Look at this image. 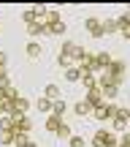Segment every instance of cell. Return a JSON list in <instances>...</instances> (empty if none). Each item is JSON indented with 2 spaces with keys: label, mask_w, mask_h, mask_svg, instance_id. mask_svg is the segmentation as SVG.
Returning a JSON list of instances; mask_svg holds the SVG:
<instances>
[{
  "label": "cell",
  "mask_w": 130,
  "mask_h": 147,
  "mask_svg": "<svg viewBox=\"0 0 130 147\" xmlns=\"http://www.w3.org/2000/svg\"><path fill=\"white\" fill-rule=\"evenodd\" d=\"M73 57H76V60H84V49H81V47H76V44H65L63 52H60V63L68 65Z\"/></svg>",
  "instance_id": "cell-1"
},
{
  "label": "cell",
  "mask_w": 130,
  "mask_h": 147,
  "mask_svg": "<svg viewBox=\"0 0 130 147\" xmlns=\"http://www.w3.org/2000/svg\"><path fill=\"white\" fill-rule=\"evenodd\" d=\"M46 128H49L52 134H60V136H68V134H71V128H68V125H63V120H60L57 115H52V117H49Z\"/></svg>",
  "instance_id": "cell-2"
},
{
  "label": "cell",
  "mask_w": 130,
  "mask_h": 147,
  "mask_svg": "<svg viewBox=\"0 0 130 147\" xmlns=\"http://www.w3.org/2000/svg\"><path fill=\"white\" fill-rule=\"evenodd\" d=\"M46 30H52V33H65V25H63V19H60V14H46Z\"/></svg>",
  "instance_id": "cell-3"
},
{
  "label": "cell",
  "mask_w": 130,
  "mask_h": 147,
  "mask_svg": "<svg viewBox=\"0 0 130 147\" xmlns=\"http://www.w3.org/2000/svg\"><path fill=\"white\" fill-rule=\"evenodd\" d=\"M25 109H27V101H25V98H19V95H14V98L8 101V115L19 117V115H25Z\"/></svg>",
  "instance_id": "cell-4"
},
{
  "label": "cell",
  "mask_w": 130,
  "mask_h": 147,
  "mask_svg": "<svg viewBox=\"0 0 130 147\" xmlns=\"http://www.w3.org/2000/svg\"><path fill=\"white\" fill-rule=\"evenodd\" d=\"M92 144H95V147H117L114 136H111V134H106V131H98V134H95Z\"/></svg>",
  "instance_id": "cell-5"
},
{
  "label": "cell",
  "mask_w": 130,
  "mask_h": 147,
  "mask_svg": "<svg viewBox=\"0 0 130 147\" xmlns=\"http://www.w3.org/2000/svg\"><path fill=\"white\" fill-rule=\"evenodd\" d=\"M92 115L98 117V120H106V117H114L117 109H114L111 104H100V106H92Z\"/></svg>",
  "instance_id": "cell-6"
},
{
  "label": "cell",
  "mask_w": 130,
  "mask_h": 147,
  "mask_svg": "<svg viewBox=\"0 0 130 147\" xmlns=\"http://www.w3.org/2000/svg\"><path fill=\"white\" fill-rule=\"evenodd\" d=\"M38 16H43V8H27V11H25V16H22V19H25L27 25L33 27V25H35V19H38Z\"/></svg>",
  "instance_id": "cell-7"
},
{
  "label": "cell",
  "mask_w": 130,
  "mask_h": 147,
  "mask_svg": "<svg viewBox=\"0 0 130 147\" xmlns=\"http://www.w3.org/2000/svg\"><path fill=\"white\" fill-rule=\"evenodd\" d=\"M114 123H117V128H127L130 115H127V112H117V115H114Z\"/></svg>",
  "instance_id": "cell-8"
},
{
  "label": "cell",
  "mask_w": 130,
  "mask_h": 147,
  "mask_svg": "<svg viewBox=\"0 0 130 147\" xmlns=\"http://www.w3.org/2000/svg\"><path fill=\"white\" fill-rule=\"evenodd\" d=\"M87 30L92 33V36H103V27L98 25V19H87Z\"/></svg>",
  "instance_id": "cell-9"
},
{
  "label": "cell",
  "mask_w": 130,
  "mask_h": 147,
  "mask_svg": "<svg viewBox=\"0 0 130 147\" xmlns=\"http://www.w3.org/2000/svg\"><path fill=\"white\" fill-rule=\"evenodd\" d=\"M100 98H103V90L100 87H89V104H98Z\"/></svg>",
  "instance_id": "cell-10"
},
{
  "label": "cell",
  "mask_w": 130,
  "mask_h": 147,
  "mask_svg": "<svg viewBox=\"0 0 130 147\" xmlns=\"http://www.w3.org/2000/svg\"><path fill=\"white\" fill-rule=\"evenodd\" d=\"M92 112V104L89 101H81V104H76V115H89Z\"/></svg>",
  "instance_id": "cell-11"
},
{
  "label": "cell",
  "mask_w": 130,
  "mask_h": 147,
  "mask_svg": "<svg viewBox=\"0 0 130 147\" xmlns=\"http://www.w3.org/2000/svg\"><path fill=\"white\" fill-rule=\"evenodd\" d=\"M119 30H122V36H125V38H130V19H127V16H122V19H119Z\"/></svg>",
  "instance_id": "cell-12"
},
{
  "label": "cell",
  "mask_w": 130,
  "mask_h": 147,
  "mask_svg": "<svg viewBox=\"0 0 130 147\" xmlns=\"http://www.w3.org/2000/svg\"><path fill=\"white\" fill-rule=\"evenodd\" d=\"M52 101H49V98H43V95H41V101H38V109H41V112H52Z\"/></svg>",
  "instance_id": "cell-13"
},
{
  "label": "cell",
  "mask_w": 130,
  "mask_h": 147,
  "mask_svg": "<svg viewBox=\"0 0 130 147\" xmlns=\"http://www.w3.org/2000/svg\"><path fill=\"white\" fill-rule=\"evenodd\" d=\"M30 33H33V36H41V33H46V25H43V22L38 25V22H35V25L30 27Z\"/></svg>",
  "instance_id": "cell-14"
},
{
  "label": "cell",
  "mask_w": 130,
  "mask_h": 147,
  "mask_svg": "<svg viewBox=\"0 0 130 147\" xmlns=\"http://www.w3.org/2000/svg\"><path fill=\"white\" fill-rule=\"evenodd\" d=\"M103 95H106V98L117 95V84H103Z\"/></svg>",
  "instance_id": "cell-15"
},
{
  "label": "cell",
  "mask_w": 130,
  "mask_h": 147,
  "mask_svg": "<svg viewBox=\"0 0 130 147\" xmlns=\"http://www.w3.org/2000/svg\"><path fill=\"white\" fill-rule=\"evenodd\" d=\"M63 112H65V104H63V101H57V104L52 106V115H57V117H63Z\"/></svg>",
  "instance_id": "cell-16"
},
{
  "label": "cell",
  "mask_w": 130,
  "mask_h": 147,
  "mask_svg": "<svg viewBox=\"0 0 130 147\" xmlns=\"http://www.w3.org/2000/svg\"><path fill=\"white\" fill-rule=\"evenodd\" d=\"M117 27H119V22H117V19H109L103 25V33H111V30H117Z\"/></svg>",
  "instance_id": "cell-17"
},
{
  "label": "cell",
  "mask_w": 130,
  "mask_h": 147,
  "mask_svg": "<svg viewBox=\"0 0 130 147\" xmlns=\"http://www.w3.org/2000/svg\"><path fill=\"white\" fill-rule=\"evenodd\" d=\"M27 55H30V57H38V55H41V47H38V44H30V47H27Z\"/></svg>",
  "instance_id": "cell-18"
},
{
  "label": "cell",
  "mask_w": 130,
  "mask_h": 147,
  "mask_svg": "<svg viewBox=\"0 0 130 147\" xmlns=\"http://www.w3.org/2000/svg\"><path fill=\"white\" fill-rule=\"evenodd\" d=\"M71 82H76V79H81V71H76V68H68V74H65Z\"/></svg>",
  "instance_id": "cell-19"
},
{
  "label": "cell",
  "mask_w": 130,
  "mask_h": 147,
  "mask_svg": "<svg viewBox=\"0 0 130 147\" xmlns=\"http://www.w3.org/2000/svg\"><path fill=\"white\" fill-rule=\"evenodd\" d=\"M14 142L19 144V147H25V144H27V134H16V139H14Z\"/></svg>",
  "instance_id": "cell-20"
},
{
  "label": "cell",
  "mask_w": 130,
  "mask_h": 147,
  "mask_svg": "<svg viewBox=\"0 0 130 147\" xmlns=\"http://www.w3.org/2000/svg\"><path fill=\"white\" fill-rule=\"evenodd\" d=\"M0 115H8V101L0 98Z\"/></svg>",
  "instance_id": "cell-21"
},
{
  "label": "cell",
  "mask_w": 130,
  "mask_h": 147,
  "mask_svg": "<svg viewBox=\"0 0 130 147\" xmlns=\"http://www.w3.org/2000/svg\"><path fill=\"white\" fill-rule=\"evenodd\" d=\"M54 95H57V87H54V84H49V87H46V98H54Z\"/></svg>",
  "instance_id": "cell-22"
},
{
  "label": "cell",
  "mask_w": 130,
  "mask_h": 147,
  "mask_svg": "<svg viewBox=\"0 0 130 147\" xmlns=\"http://www.w3.org/2000/svg\"><path fill=\"white\" fill-rule=\"evenodd\" d=\"M71 147H84V139H79V136H73V139H71Z\"/></svg>",
  "instance_id": "cell-23"
},
{
  "label": "cell",
  "mask_w": 130,
  "mask_h": 147,
  "mask_svg": "<svg viewBox=\"0 0 130 147\" xmlns=\"http://www.w3.org/2000/svg\"><path fill=\"white\" fill-rule=\"evenodd\" d=\"M25 147H35V144H33V142H27V144H25Z\"/></svg>",
  "instance_id": "cell-24"
},
{
  "label": "cell",
  "mask_w": 130,
  "mask_h": 147,
  "mask_svg": "<svg viewBox=\"0 0 130 147\" xmlns=\"http://www.w3.org/2000/svg\"><path fill=\"white\" fill-rule=\"evenodd\" d=\"M127 19H130V14H127Z\"/></svg>",
  "instance_id": "cell-25"
}]
</instances>
